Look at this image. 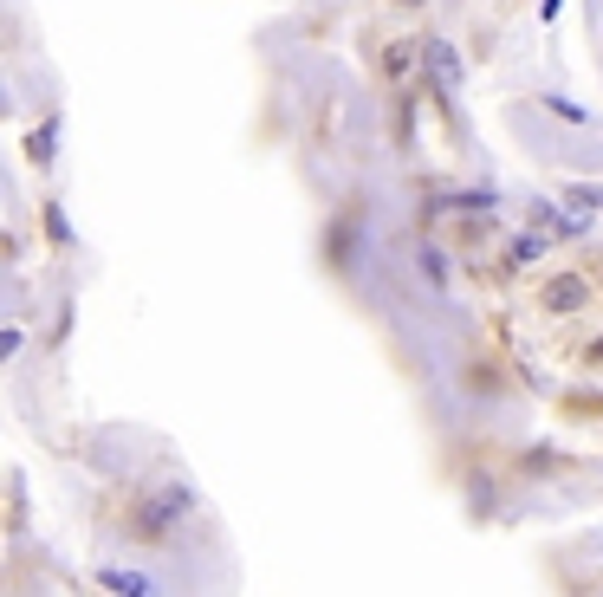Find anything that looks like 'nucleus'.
<instances>
[{"mask_svg": "<svg viewBox=\"0 0 603 597\" xmlns=\"http://www.w3.org/2000/svg\"><path fill=\"white\" fill-rule=\"evenodd\" d=\"M188 506H195V494H188V487H162L156 500H143V506H136V532H143V539L169 532V520H182Z\"/></svg>", "mask_w": 603, "mask_h": 597, "instance_id": "nucleus-1", "label": "nucleus"}, {"mask_svg": "<svg viewBox=\"0 0 603 597\" xmlns=\"http://www.w3.org/2000/svg\"><path fill=\"white\" fill-rule=\"evenodd\" d=\"M584 298H590V292H584V280H578V273H558V280H545V312H578Z\"/></svg>", "mask_w": 603, "mask_h": 597, "instance_id": "nucleus-2", "label": "nucleus"}, {"mask_svg": "<svg viewBox=\"0 0 603 597\" xmlns=\"http://www.w3.org/2000/svg\"><path fill=\"white\" fill-rule=\"evenodd\" d=\"M428 78H435V85H442V91H448L454 78H461V59H454V46H442V39L428 46Z\"/></svg>", "mask_w": 603, "mask_h": 597, "instance_id": "nucleus-3", "label": "nucleus"}, {"mask_svg": "<svg viewBox=\"0 0 603 597\" xmlns=\"http://www.w3.org/2000/svg\"><path fill=\"white\" fill-rule=\"evenodd\" d=\"M416 59H428V46H422V52H416V46H390V52H383V72H390V85H402V78L416 72Z\"/></svg>", "mask_w": 603, "mask_h": 597, "instance_id": "nucleus-4", "label": "nucleus"}, {"mask_svg": "<svg viewBox=\"0 0 603 597\" xmlns=\"http://www.w3.org/2000/svg\"><path fill=\"white\" fill-rule=\"evenodd\" d=\"M104 591H124V597H136V591H150V578H143V572H104Z\"/></svg>", "mask_w": 603, "mask_h": 597, "instance_id": "nucleus-5", "label": "nucleus"}, {"mask_svg": "<svg viewBox=\"0 0 603 597\" xmlns=\"http://www.w3.org/2000/svg\"><path fill=\"white\" fill-rule=\"evenodd\" d=\"M52 130H59V124H39V137H33V156H39V162H52Z\"/></svg>", "mask_w": 603, "mask_h": 597, "instance_id": "nucleus-6", "label": "nucleus"}, {"mask_svg": "<svg viewBox=\"0 0 603 597\" xmlns=\"http://www.w3.org/2000/svg\"><path fill=\"white\" fill-rule=\"evenodd\" d=\"M571 195H578V202H603V195H597V188H571Z\"/></svg>", "mask_w": 603, "mask_h": 597, "instance_id": "nucleus-7", "label": "nucleus"}, {"mask_svg": "<svg viewBox=\"0 0 603 597\" xmlns=\"http://www.w3.org/2000/svg\"><path fill=\"white\" fill-rule=\"evenodd\" d=\"M584 358H590V364H603V338H597V344H590V350H584Z\"/></svg>", "mask_w": 603, "mask_h": 597, "instance_id": "nucleus-8", "label": "nucleus"}, {"mask_svg": "<svg viewBox=\"0 0 603 597\" xmlns=\"http://www.w3.org/2000/svg\"><path fill=\"white\" fill-rule=\"evenodd\" d=\"M409 7H416V0H409Z\"/></svg>", "mask_w": 603, "mask_h": 597, "instance_id": "nucleus-9", "label": "nucleus"}]
</instances>
